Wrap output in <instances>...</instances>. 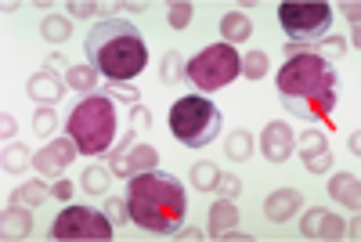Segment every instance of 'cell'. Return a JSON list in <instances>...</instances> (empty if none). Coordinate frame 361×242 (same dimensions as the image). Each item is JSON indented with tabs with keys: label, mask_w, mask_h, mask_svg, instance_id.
I'll list each match as a JSON object with an SVG mask.
<instances>
[{
	"label": "cell",
	"mask_w": 361,
	"mask_h": 242,
	"mask_svg": "<svg viewBox=\"0 0 361 242\" xmlns=\"http://www.w3.org/2000/svg\"><path fill=\"white\" fill-rule=\"evenodd\" d=\"M62 95H66V83L54 69H44V73H37L33 80H29V98H33L37 105H54Z\"/></svg>",
	"instance_id": "5bb4252c"
},
{
	"label": "cell",
	"mask_w": 361,
	"mask_h": 242,
	"mask_svg": "<svg viewBox=\"0 0 361 242\" xmlns=\"http://www.w3.org/2000/svg\"><path fill=\"white\" fill-rule=\"evenodd\" d=\"M250 152H253V134H250V131H235V134L228 138V159L243 163Z\"/></svg>",
	"instance_id": "7402d4cb"
},
{
	"label": "cell",
	"mask_w": 361,
	"mask_h": 242,
	"mask_svg": "<svg viewBox=\"0 0 361 242\" xmlns=\"http://www.w3.org/2000/svg\"><path fill=\"white\" fill-rule=\"evenodd\" d=\"M188 177H192V185H195L199 192H209V188H217V177H221V170H217L214 163H195Z\"/></svg>",
	"instance_id": "44dd1931"
},
{
	"label": "cell",
	"mask_w": 361,
	"mask_h": 242,
	"mask_svg": "<svg viewBox=\"0 0 361 242\" xmlns=\"http://www.w3.org/2000/svg\"><path fill=\"white\" fill-rule=\"evenodd\" d=\"M40 29H44V37H47V40H54V44L69 40V18H66V15H47Z\"/></svg>",
	"instance_id": "cb8c5ba5"
},
{
	"label": "cell",
	"mask_w": 361,
	"mask_h": 242,
	"mask_svg": "<svg viewBox=\"0 0 361 242\" xmlns=\"http://www.w3.org/2000/svg\"><path fill=\"white\" fill-rule=\"evenodd\" d=\"M329 195H333L336 202L357 210L361 206V188H357V177L354 174H336L333 181H329Z\"/></svg>",
	"instance_id": "ac0fdd59"
},
{
	"label": "cell",
	"mask_w": 361,
	"mask_h": 242,
	"mask_svg": "<svg viewBox=\"0 0 361 242\" xmlns=\"http://www.w3.org/2000/svg\"><path fill=\"white\" fill-rule=\"evenodd\" d=\"M66 83L76 95H98V69L94 66H73V69H66Z\"/></svg>",
	"instance_id": "d6986e66"
},
{
	"label": "cell",
	"mask_w": 361,
	"mask_h": 242,
	"mask_svg": "<svg viewBox=\"0 0 361 242\" xmlns=\"http://www.w3.org/2000/svg\"><path fill=\"white\" fill-rule=\"evenodd\" d=\"M217 192H221L224 199H231V195H238V192H243V181H238V177H231V174H221V177H217Z\"/></svg>",
	"instance_id": "1f68e13d"
},
{
	"label": "cell",
	"mask_w": 361,
	"mask_h": 242,
	"mask_svg": "<svg viewBox=\"0 0 361 242\" xmlns=\"http://www.w3.org/2000/svg\"><path fill=\"white\" fill-rule=\"evenodd\" d=\"M80 156V148H76V141L73 138H58V141H51L44 152H37V159H33V167H37V174L40 177H47V181H58L66 170H69V163Z\"/></svg>",
	"instance_id": "9c48e42d"
},
{
	"label": "cell",
	"mask_w": 361,
	"mask_h": 242,
	"mask_svg": "<svg viewBox=\"0 0 361 242\" xmlns=\"http://www.w3.org/2000/svg\"><path fill=\"white\" fill-rule=\"evenodd\" d=\"M221 37H224V44H246L250 37H253V22H250V15H243V11H228L224 18H221Z\"/></svg>",
	"instance_id": "e0dca14e"
},
{
	"label": "cell",
	"mask_w": 361,
	"mask_h": 242,
	"mask_svg": "<svg viewBox=\"0 0 361 242\" xmlns=\"http://www.w3.org/2000/svg\"><path fill=\"white\" fill-rule=\"evenodd\" d=\"M177 66H180V54H177V51H170V54H166V69H163V80H166V83H173V80H177Z\"/></svg>",
	"instance_id": "836d02e7"
},
{
	"label": "cell",
	"mask_w": 361,
	"mask_h": 242,
	"mask_svg": "<svg viewBox=\"0 0 361 242\" xmlns=\"http://www.w3.org/2000/svg\"><path fill=\"white\" fill-rule=\"evenodd\" d=\"M185 76H188L199 90L214 95V90L228 87L235 76H243V58H238V51H235L231 44H209L206 51H199L192 62H188Z\"/></svg>",
	"instance_id": "8992f818"
},
{
	"label": "cell",
	"mask_w": 361,
	"mask_h": 242,
	"mask_svg": "<svg viewBox=\"0 0 361 242\" xmlns=\"http://www.w3.org/2000/svg\"><path fill=\"white\" fill-rule=\"evenodd\" d=\"M29 210H22V202L11 199V206L4 210V238H25L29 235Z\"/></svg>",
	"instance_id": "ffe728a7"
},
{
	"label": "cell",
	"mask_w": 361,
	"mask_h": 242,
	"mask_svg": "<svg viewBox=\"0 0 361 242\" xmlns=\"http://www.w3.org/2000/svg\"><path fill=\"white\" fill-rule=\"evenodd\" d=\"M148 123H152V112L141 109V105H134V112H130V127H134V131H145Z\"/></svg>",
	"instance_id": "d6a6232c"
},
{
	"label": "cell",
	"mask_w": 361,
	"mask_h": 242,
	"mask_svg": "<svg viewBox=\"0 0 361 242\" xmlns=\"http://www.w3.org/2000/svg\"><path fill=\"white\" fill-rule=\"evenodd\" d=\"M293 152L304 159V167L311 174H325L329 167H333V152H329V145H325V134L322 131H304L296 138V148Z\"/></svg>",
	"instance_id": "30bf717a"
},
{
	"label": "cell",
	"mask_w": 361,
	"mask_h": 242,
	"mask_svg": "<svg viewBox=\"0 0 361 242\" xmlns=\"http://www.w3.org/2000/svg\"><path fill=\"white\" fill-rule=\"evenodd\" d=\"M51 238L58 242H109L112 238V221L102 210L90 206H69L54 217Z\"/></svg>",
	"instance_id": "ba28073f"
},
{
	"label": "cell",
	"mask_w": 361,
	"mask_h": 242,
	"mask_svg": "<svg viewBox=\"0 0 361 242\" xmlns=\"http://www.w3.org/2000/svg\"><path fill=\"white\" fill-rule=\"evenodd\" d=\"M300 206H304V195H300L296 188H282V192H275V195H267L264 214H267V221L286 224L289 217H296V210H300Z\"/></svg>",
	"instance_id": "4fadbf2b"
},
{
	"label": "cell",
	"mask_w": 361,
	"mask_h": 242,
	"mask_svg": "<svg viewBox=\"0 0 361 242\" xmlns=\"http://www.w3.org/2000/svg\"><path fill=\"white\" fill-rule=\"evenodd\" d=\"M54 123H58L54 109H51V105H40V109H37V119H33L37 134H51V131H54Z\"/></svg>",
	"instance_id": "f1b7e54d"
},
{
	"label": "cell",
	"mask_w": 361,
	"mask_h": 242,
	"mask_svg": "<svg viewBox=\"0 0 361 242\" xmlns=\"http://www.w3.org/2000/svg\"><path fill=\"white\" fill-rule=\"evenodd\" d=\"M231 228H238V210L231 199H221L209 210V238H224V235H231Z\"/></svg>",
	"instance_id": "2e32d148"
},
{
	"label": "cell",
	"mask_w": 361,
	"mask_h": 242,
	"mask_svg": "<svg viewBox=\"0 0 361 242\" xmlns=\"http://www.w3.org/2000/svg\"><path fill=\"white\" fill-rule=\"evenodd\" d=\"M15 138V116H4V141Z\"/></svg>",
	"instance_id": "74e56055"
},
{
	"label": "cell",
	"mask_w": 361,
	"mask_h": 242,
	"mask_svg": "<svg viewBox=\"0 0 361 242\" xmlns=\"http://www.w3.org/2000/svg\"><path fill=\"white\" fill-rule=\"evenodd\" d=\"M51 195V188L44 185V181H29V185H22L15 192V202H29V206H40L44 199Z\"/></svg>",
	"instance_id": "603a6c76"
},
{
	"label": "cell",
	"mask_w": 361,
	"mask_h": 242,
	"mask_svg": "<svg viewBox=\"0 0 361 242\" xmlns=\"http://www.w3.org/2000/svg\"><path fill=\"white\" fill-rule=\"evenodd\" d=\"M279 22L286 29V37H293L296 44H314L325 40V33L333 29V8L311 0V4H279Z\"/></svg>",
	"instance_id": "52a82bcc"
},
{
	"label": "cell",
	"mask_w": 361,
	"mask_h": 242,
	"mask_svg": "<svg viewBox=\"0 0 361 242\" xmlns=\"http://www.w3.org/2000/svg\"><path fill=\"white\" fill-rule=\"evenodd\" d=\"M69 11H73L76 18H87L90 11H94V4H69Z\"/></svg>",
	"instance_id": "8d00e7d4"
},
{
	"label": "cell",
	"mask_w": 361,
	"mask_h": 242,
	"mask_svg": "<svg viewBox=\"0 0 361 242\" xmlns=\"http://www.w3.org/2000/svg\"><path fill=\"white\" fill-rule=\"evenodd\" d=\"M105 210H109V221H112V224H127V221H130V210H127L123 199H109Z\"/></svg>",
	"instance_id": "4dcf8cb0"
},
{
	"label": "cell",
	"mask_w": 361,
	"mask_h": 242,
	"mask_svg": "<svg viewBox=\"0 0 361 242\" xmlns=\"http://www.w3.org/2000/svg\"><path fill=\"white\" fill-rule=\"evenodd\" d=\"M243 76H250V80L267 76V54H264V51H250V54L243 58Z\"/></svg>",
	"instance_id": "484cf974"
},
{
	"label": "cell",
	"mask_w": 361,
	"mask_h": 242,
	"mask_svg": "<svg viewBox=\"0 0 361 242\" xmlns=\"http://www.w3.org/2000/svg\"><path fill=\"white\" fill-rule=\"evenodd\" d=\"M279 95H282V105L296 119L329 127V116H333L340 102L336 66L318 51H300L286 58V66L279 69Z\"/></svg>",
	"instance_id": "6da1fadb"
},
{
	"label": "cell",
	"mask_w": 361,
	"mask_h": 242,
	"mask_svg": "<svg viewBox=\"0 0 361 242\" xmlns=\"http://www.w3.org/2000/svg\"><path fill=\"white\" fill-rule=\"evenodd\" d=\"M296 148V134L289 123H267L260 134V152L267 163H286Z\"/></svg>",
	"instance_id": "8fae6325"
},
{
	"label": "cell",
	"mask_w": 361,
	"mask_h": 242,
	"mask_svg": "<svg viewBox=\"0 0 361 242\" xmlns=\"http://www.w3.org/2000/svg\"><path fill=\"white\" fill-rule=\"evenodd\" d=\"M105 95L116 98V102L137 105V87H134V83H123V80H109V90H105Z\"/></svg>",
	"instance_id": "4316f807"
},
{
	"label": "cell",
	"mask_w": 361,
	"mask_h": 242,
	"mask_svg": "<svg viewBox=\"0 0 361 242\" xmlns=\"http://www.w3.org/2000/svg\"><path fill=\"white\" fill-rule=\"evenodd\" d=\"M130 221L152 235H177L188 217V192L166 170H145L127 177Z\"/></svg>",
	"instance_id": "7a4b0ae2"
},
{
	"label": "cell",
	"mask_w": 361,
	"mask_h": 242,
	"mask_svg": "<svg viewBox=\"0 0 361 242\" xmlns=\"http://www.w3.org/2000/svg\"><path fill=\"white\" fill-rule=\"evenodd\" d=\"M83 51L90 58V66H94L102 76L123 80V83H130L148 66V47H145V40L137 33V25L134 22H123V18L98 22L87 33Z\"/></svg>",
	"instance_id": "3957f363"
},
{
	"label": "cell",
	"mask_w": 361,
	"mask_h": 242,
	"mask_svg": "<svg viewBox=\"0 0 361 242\" xmlns=\"http://www.w3.org/2000/svg\"><path fill=\"white\" fill-rule=\"evenodd\" d=\"M170 134L188 148H206L221 134V109L206 95H185L170 109Z\"/></svg>",
	"instance_id": "5b68a950"
},
{
	"label": "cell",
	"mask_w": 361,
	"mask_h": 242,
	"mask_svg": "<svg viewBox=\"0 0 361 242\" xmlns=\"http://www.w3.org/2000/svg\"><path fill=\"white\" fill-rule=\"evenodd\" d=\"M29 167V152L22 145H11L8 152H4V170H11V174H22Z\"/></svg>",
	"instance_id": "83f0119b"
},
{
	"label": "cell",
	"mask_w": 361,
	"mask_h": 242,
	"mask_svg": "<svg viewBox=\"0 0 361 242\" xmlns=\"http://www.w3.org/2000/svg\"><path fill=\"white\" fill-rule=\"evenodd\" d=\"M180 238H202V231L199 228H185V231H180Z\"/></svg>",
	"instance_id": "f35d334b"
},
{
	"label": "cell",
	"mask_w": 361,
	"mask_h": 242,
	"mask_svg": "<svg viewBox=\"0 0 361 242\" xmlns=\"http://www.w3.org/2000/svg\"><path fill=\"white\" fill-rule=\"evenodd\" d=\"M116 102L105 95H87L66 119V131L76 141L80 156H105L116 138Z\"/></svg>",
	"instance_id": "277c9868"
},
{
	"label": "cell",
	"mask_w": 361,
	"mask_h": 242,
	"mask_svg": "<svg viewBox=\"0 0 361 242\" xmlns=\"http://www.w3.org/2000/svg\"><path fill=\"white\" fill-rule=\"evenodd\" d=\"M343 15L354 22V47H357V4H347V8H343Z\"/></svg>",
	"instance_id": "d590c367"
},
{
	"label": "cell",
	"mask_w": 361,
	"mask_h": 242,
	"mask_svg": "<svg viewBox=\"0 0 361 242\" xmlns=\"http://www.w3.org/2000/svg\"><path fill=\"white\" fill-rule=\"evenodd\" d=\"M51 192H54L58 199H69V195H73V185H69V181H62V177H58V181H54V188H51Z\"/></svg>",
	"instance_id": "e575fe53"
},
{
	"label": "cell",
	"mask_w": 361,
	"mask_h": 242,
	"mask_svg": "<svg viewBox=\"0 0 361 242\" xmlns=\"http://www.w3.org/2000/svg\"><path fill=\"white\" fill-rule=\"evenodd\" d=\"M109 174H112V170H109V167H98V163L87 167V170H83V192H105V188H109Z\"/></svg>",
	"instance_id": "d4e9b609"
},
{
	"label": "cell",
	"mask_w": 361,
	"mask_h": 242,
	"mask_svg": "<svg viewBox=\"0 0 361 242\" xmlns=\"http://www.w3.org/2000/svg\"><path fill=\"white\" fill-rule=\"evenodd\" d=\"M188 22H192V4H188V0L170 4V25H173V29H185Z\"/></svg>",
	"instance_id": "f546056e"
},
{
	"label": "cell",
	"mask_w": 361,
	"mask_h": 242,
	"mask_svg": "<svg viewBox=\"0 0 361 242\" xmlns=\"http://www.w3.org/2000/svg\"><path fill=\"white\" fill-rule=\"evenodd\" d=\"M156 163H159L156 148L152 145H137V148H130L123 159L109 163V170L112 174H123V177H134V174H145V170H156Z\"/></svg>",
	"instance_id": "7c38bea8"
},
{
	"label": "cell",
	"mask_w": 361,
	"mask_h": 242,
	"mask_svg": "<svg viewBox=\"0 0 361 242\" xmlns=\"http://www.w3.org/2000/svg\"><path fill=\"white\" fill-rule=\"evenodd\" d=\"M300 231H304L307 238H340L347 228L336 214H325V210H311V214L304 217V224H300Z\"/></svg>",
	"instance_id": "9a60e30c"
}]
</instances>
